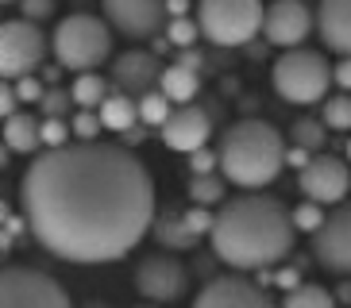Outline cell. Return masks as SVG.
<instances>
[{
	"label": "cell",
	"instance_id": "1",
	"mask_svg": "<svg viewBox=\"0 0 351 308\" xmlns=\"http://www.w3.org/2000/svg\"><path fill=\"white\" fill-rule=\"evenodd\" d=\"M23 227L47 255L104 266L132 255L155 224V181L120 143H70L43 151L20 177Z\"/></svg>",
	"mask_w": 351,
	"mask_h": 308
},
{
	"label": "cell",
	"instance_id": "2",
	"mask_svg": "<svg viewBox=\"0 0 351 308\" xmlns=\"http://www.w3.org/2000/svg\"><path fill=\"white\" fill-rule=\"evenodd\" d=\"M293 224L289 208L270 193H239L232 196L213 220L208 243L213 255L224 266L247 274V270H270L282 266L293 251Z\"/></svg>",
	"mask_w": 351,
	"mask_h": 308
},
{
	"label": "cell",
	"instance_id": "3",
	"mask_svg": "<svg viewBox=\"0 0 351 308\" xmlns=\"http://www.w3.org/2000/svg\"><path fill=\"white\" fill-rule=\"evenodd\" d=\"M220 177L239 185L243 193H263L286 166V139L267 120L228 123L217 146Z\"/></svg>",
	"mask_w": 351,
	"mask_h": 308
},
{
	"label": "cell",
	"instance_id": "4",
	"mask_svg": "<svg viewBox=\"0 0 351 308\" xmlns=\"http://www.w3.org/2000/svg\"><path fill=\"white\" fill-rule=\"evenodd\" d=\"M51 51L62 70L73 73H97L104 62L112 58V27L101 16L73 12L66 16L51 35Z\"/></svg>",
	"mask_w": 351,
	"mask_h": 308
},
{
	"label": "cell",
	"instance_id": "5",
	"mask_svg": "<svg viewBox=\"0 0 351 308\" xmlns=\"http://www.w3.org/2000/svg\"><path fill=\"white\" fill-rule=\"evenodd\" d=\"M263 12H267L263 0H197L193 20L201 27V39L224 51H236L263 31Z\"/></svg>",
	"mask_w": 351,
	"mask_h": 308
},
{
	"label": "cell",
	"instance_id": "6",
	"mask_svg": "<svg viewBox=\"0 0 351 308\" xmlns=\"http://www.w3.org/2000/svg\"><path fill=\"white\" fill-rule=\"evenodd\" d=\"M270 85L289 104H324L332 89V62L309 47L282 51V58L270 70Z\"/></svg>",
	"mask_w": 351,
	"mask_h": 308
},
{
	"label": "cell",
	"instance_id": "7",
	"mask_svg": "<svg viewBox=\"0 0 351 308\" xmlns=\"http://www.w3.org/2000/svg\"><path fill=\"white\" fill-rule=\"evenodd\" d=\"M0 308H73V300L43 270L0 266Z\"/></svg>",
	"mask_w": 351,
	"mask_h": 308
},
{
	"label": "cell",
	"instance_id": "8",
	"mask_svg": "<svg viewBox=\"0 0 351 308\" xmlns=\"http://www.w3.org/2000/svg\"><path fill=\"white\" fill-rule=\"evenodd\" d=\"M47 35L39 23L20 20H4L0 23V81H20L32 77L47 58Z\"/></svg>",
	"mask_w": 351,
	"mask_h": 308
},
{
	"label": "cell",
	"instance_id": "9",
	"mask_svg": "<svg viewBox=\"0 0 351 308\" xmlns=\"http://www.w3.org/2000/svg\"><path fill=\"white\" fill-rule=\"evenodd\" d=\"M135 293L147 300V305H174V300L186 297L189 289V270L178 255H166V251H151L135 262Z\"/></svg>",
	"mask_w": 351,
	"mask_h": 308
},
{
	"label": "cell",
	"instance_id": "10",
	"mask_svg": "<svg viewBox=\"0 0 351 308\" xmlns=\"http://www.w3.org/2000/svg\"><path fill=\"white\" fill-rule=\"evenodd\" d=\"M298 189L305 193V201H313L320 208L343 205L348 189H351V170L336 154H313L309 166L298 174Z\"/></svg>",
	"mask_w": 351,
	"mask_h": 308
},
{
	"label": "cell",
	"instance_id": "11",
	"mask_svg": "<svg viewBox=\"0 0 351 308\" xmlns=\"http://www.w3.org/2000/svg\"><path fill=\"white\" fill-rule=\"evenodd\" d=\"M104 16L112 31H120L124 39H155L166 27V0H101Z\"/></svg>",
	"mask_w": 351,
	"mask_h": 308
},
{
	"label": "cell",
	"instance_id": "12",
	"mask_svg": "<svg viewBox=\"0 0 351 308\" xmlns=\"http://www.w3.org/2000/svg\"><path fill=\"white\" fill-rule=\"evenodd\" d=\"M313 258L328 274H351V205H336V212L324 216L320 231L313 235Z\"/></svg>",
	"mask_w": 351,
	"mask_h": 308
},
{
	"label": "cell",
	"instance_id": "13",
	"mask_svg": "<svg viewBox=\"0 0 351 308\" xmlns=\"http://www.w3.org/2000/svg\"><path fill=\"white\" fill-rule=\"evenodd\" d=\"M317 23H313V12L301 4V0H270L267 12H263V39L278 51H298L305 47Z\"/></svg>",
	"mask_w": 351,
	"mask_h": 308
},
{
	"label": "cell",
	"instance_id": "14",
	"mask_svg": "<svg viewBox=\"0 0 351 308\" xmlns=\"http://www.w3.org/2000/svg\"><path fill=\"white\" fill-rule=\"evenodd\" d=\"M193 308H278L267 289L239 274H224L205 281V289L197 293Z\"/></svg>",
	"mask_w": 351,
	"mask_h": 308
},
{
	"label": "cell",
	"instance_id": "15",
	"mask_svg": "<svg viewBox=\"0 0 351 308\" xmlns=\"http://www.w3.org/2000/svg\"><path fill=\"white\" fill-rule=\"evenodd\" d=\"M158 135H162V143L170 146V151L193 154V151H201V146H208V139H213V116H208L201 104H182V108H174L170 120L158 127Z\"/></svg>",
	"mask_w": 351,
	"mask_h": 308
},
{
	"label": "cell",
	"instance_id": "16",
	"mask_svg": "<svg viewBox=\"0 0 351 308\" xmlns=\"http://www.w3.org/2000/svg\"><path fill=\"white\" fill-rule=\"evenodd\" d=\"M158 73H162V66H158L155 51H124L120 58H112V85L124 97L151 92L158 85Z\"/></svg>",
	"mask_w": 351,
	"mask_h": 308
},
{
	"label": "cell",
	"instance_id": "17",
	"mask_svg": "<svg viewBox=\"0 0 351 308\" xmlns=\"http://www.w3.org/2000/svg\"><path fill=\"white\" fill-rule=\"evenodd\" d=\"M313 23H317L320 42L332 54L351 58V0H320Z\"/></svg>",
	"mask_w": 351,
	"mask_h": 308
},
{
	"label": "cell",
	"instance_id": "18",
	"mask_svg": "<svg viewBox=\"0 0 351 308\" xmlns=\"http://www.w3.org/2000/svg\"><path fill=\"white\" fill-rule=\"evenodd\" d=\"M151 235H155V243L162 246L166 255H178V251H193L201 239L193 235L186 227V216L178 212V208H162V212H155V224H151Z\"/></svg>",
	"mask_w": 351,
	"mask_h": 308
},
{
	"label": "cell",
	"instance_id": "19",
	"mask_svg": "<svg viewBox=\"0 0 351 308\" xmlns=\"http://www.w3.org/2000/svg\"><path fill=\"white\" fill-rule=\"evenodd\" d=\"M39 116L35 112H16L0 123V143L8 146L12 154H35L39 146Z\"/></svg>",
	"mask_w": 351,
	"mask_h": 308
},
{
	"label": "cell",
	"instance_id": "20",
	"mask_svg": "<svg viewBox=\"0 0 351 308\" xmlns=\"http://www.w3.org/2000/svg\"><path fill=\"white\" fill-rule=\"evenodd\" d=\"M158 92H162L174 108L193 104L197 92H201V73L186 70V66H178V62H174V66H162V73H158Z\"/></svg>",
	"mask_w": 351,
	"mask_h": 308
},
{
	"label": "cell",
	"instance_id": "21",
	"mask_svg": "<svg viewBox=\"0 0 351 308\" xmlns=\"http://www.w3.org/2000/svg\"><path fill=\"white\" fill-rule=\"evenodd\" d=\"M97 120H101L104 131L128 135L139 123V108H135V97H124V92H108L97 108Z\"/></svg>",
	"mask_w": 351,
	"mask_h": 308
},
{
	"label": "cell",
	"instance_id": "22",
	"mask_svg": "<svg viewBox=\"0 0 351 308\" xmlns=\"http://www.w3.org/2000/svg\"><path fill=\"white\" fill-rule=\"evenodd\" d=\"M108 92H112V89H108V81H104L101 73H77L73 85H70V101L77 104L82 112H97Z\"/></svg>",
	"mask_w": 351,
	"mask_h": 308
},
{
	"label": "cell",
	"instance_id": "23",
	"mask_svg": "<svg viewBox=\"0 0 351 308\" xmlns=\"http://www.w3.org/2000/svg\"><path fill=\"white\" fill-rule=\"evenodd\" d=\"M324 143H328V127L320 120H313V116H301V120L289 123V146H301V151H324Z\"/></svg>",
	"mask_w": 351,
	"mask_h": 308
},
{
	"label": "cell",
	"instance_id": "24",
	"mask_svg": "<svg viewBox=\"0 0 351 308\" xmlns=\"http://www.w3.org/2000/svg\"><path fill=\"white\" fill-rule=\"evenodd\" d=\"M278 308H336V297H332L324 285H313V281H301L293 293L282 297Z\"/></svg>",
	"mask_w": 351,
	"mask_h": 308
},
{
	"label": "cell",
	"instance_id": "25",
	"mask_svg": "<svg viewBox=\"0 0 351 308\" xmlns=\"http://www.w3.org/2000/svg\"><path fill=\"white\" fill-rule=\"evenodd\" d=\"M320 123L328 131H351V92H332L320 104Z\"/></svg>",
	"mask_w": 351,
	"mask_h": 308
},
{
	"label": "cell",
	"instance_id": "26",
	"mask_svg": "<svg viewBox=\"0 0 351 308\" xmlns=\"http://www.w3.org/2000/svg\"><path fill=\"white\" fill-rule=\"evenodd\" d=\"M135 108H139V123H147V127H162V123L170 120V112H174V104L166 101L158 89L143 92V97L135 101Z\"/></svg>",
	"mask_w": 351,
	"mask_h": 308
},
{
	"label": "cell",
	"instance_id": "27",
	"mask_svg": "<svg viewBox=\"0 0 351 308\" xmlns=\"http://www.w3.org/2000/svg\"><path fill=\"white\" fill-rule=\"evenodd\" d=\"M189 201H193L197 208H213L224 201V181H220L217 174H208V177H193L189 181Z\"/></svg>",
	"mask_w": 351,
	"mask_h": 308
},
{
	"label": "cell",
	"instance_id": "28",
	"mask_svg": "<svg viewBox=\"0 0 351 308\" xmlns=\"http://www.w3.org/2000/svg\"><path fill=\"white\" fill-rule=\"evenodd\" d=\"M197 39H201V27H197L193 16H182V20H166V42L178 47V51H193Z\"/></svg>",
	"mask_w": 351,
	"mask_h": 308
},
{
	"label": "cell",
	"instance_id": "29",
	"mask_svg": "<svg viewBox=\"0 0 351 308\" xmlns=\"http://www.w3.org/2000/svg\"><path fill=\"white\" fill-rule=\"evenodd\" d=\"M324 208L313 205V201H301L298 208H289V224H293V231H305V235H317L320 224H324Z\"/></svg>",
	"mask_w": 351,
	"mask_h": 308
},
{
	"label": "cell",
	"instance_id": "30",
	"mask_svg": "<svg viewBox=\"0 0 351 308\" xmlns=\"http://www.w3.org/2000/svg\"><path fill=\"white\" fill-rule=\"evenodd\" d=\"M70 123L66 120H43L39 123V146L43 151H62V146H70Z\"/></svg>",
	"mask_w": 351,
	"mask_h": 308
},
{
	"label": "cell",
	"instance_id": "31",
	"mask_svg": "<svg viewBox=\"0 0 351 308\" xmlns=\"http://www.w3.org/2000/svg\"><path fill=\"white\" fill-rule=\"evenodd\" d=\"M70 108H73L70 89H47V92H43V101H39L43 120H66V112H70Z\"/></svg>",
	"mask_w": 351,
	"mask_h": 308
},
{
	"label": "cell",
	"instance_id": "32",
	"mask_svg": "<svg viewBox=\"0 0 351 308\" xmlns=\"http://www.w3.org/2000/svg\"><path fill=\"white\" fill-rule=\"evenodd\" d=\"M104 127H101V120H97V112H73V120H70V135L77 139V143H97V135H101Z\"/></svg>",
	"mask_w": 351,
	"mask_h": 308
},
{
	"label": "cell",
	"instance_id": "33",
	"mask_svg": "<svg viewBox=\"0 0 351 308\" xmlns=\"http://www.w3.org/2000/svg\"><path fill=\"white\" fill-rule=\"evenodd\" d=\"M220 170V158L217 151H208V146H201V151L189 154V174L193 177H208V174H217Z\"/></svg>",
	"mask_w": 351,
	"mask_h": 308
},
{
	"label": "cell",
	"instance_id": "34",
	"mask_svg": "<svg viewBox=\"0 0 351 308\" xmlns=\"http://www.w3.org/2000/svg\"><path fill=\"white\" fill-rule=\"evenodd\" d=\"M182 216H186V227L193 231L197 239L208 235V231H213V220H217V212H208V208H197V205H189Z\"/></svg>",
	"mask_w": 351,
	"mask_h": 308
},
{
	"label": "cell",
	"instance_id": "35",
	"mask_svg": "<svg viewBox=\"0 0 351 308\" xmlns=\"http://www.w3.org/2000/svg\"><path fill=\"white\" fill-rule=\"evenodd\" d=\"M12 89H16V101L20 104H39L43 101V92H47V85L39 81V77H20V81H12Z\"/></svg>",
	"mask_w": 351,
	"mask_h": 308
},
{
	"label": "cell",
	"instance_id": "36",
	"mask_svg": "<svg viewBox=\"0 0 351 308\" xmlns=\"http://www.w3.org/2000/svg\"><path fill=\"white\" fill-rule=\"evenodd\" d=\"M20 12L27 23H43L54 16V0H20Z\"/></svg>",
	"mask_w": 351,
	"mask_h": 308
},
{
	"label": "cell",
	"instance_id": "37",
	"mask_svg": "<svg viewBox=\"0 0 351 308\" xmlns=\"http://www.w3.org/2000/svg\"><path fill=\"white\" fill-rule=\"evenodd\" d=\"M20 112V101H16V89L12 81H0V120H8V116Z\"/></svg>",
	"mask_w": 351,
	"mask_h": 308
},
{
	"label": "cell",
	"instance_id": "38",
	"mask_svg": "<svg viewBox=\"0 0 351 308\" xmlns=\"http://www.w3.org/2000/svg\"><path fill=\"white\" fill-rule=\"evenodd\" d=\"M332 85H340V92H351V58H340L332 66Z\"/></svg>",
	"mask_w": 351,
	"mask_h": 308
},
{
	"label": "cell",
	"instance_id": "39",
	"mask_svg": "<svg viewBox=\"0 0 351 308\" xmlns=\"http://www.w3.org/2000/svg\"><path fill=\"white\" fill-rule=\"evenodd\" d=\"M309 158H313L309 151H301V146H286V166H293L298 174L305 170V166H309Z\"/></svg>",
	"mask_w": 351,
	"mask_h": 308
},
{
	"label": "cell",
	"instance_id": "40",
	"mask_svg": "<svg viewBox=\"0 0 351 308\" xmlns=\"http://www.w3.org/2000/svg\"><path fill=\"white\" fill-rule=\"evenodd\" d=\"M189 16V0H166V20H182Z\"/></svg>",
	"mask_w": 351,
	"mask_h": 308
},
{
	"label": "cell",
	"instance_id": "41",
	"mask_svg": "<svg viewBox=\"0 0 351 308\" xmlns=\"http://www.w3.org/2000/svg\"><path fill=\"white\" fill-rule=\"evenodd\" d=\"M178 66H186V70H197V73H201V54H197V51H182Z\"/></svg>",
	"mask_w": 351,
	"mask_h": 308
},
{
	"label": "cell",
	"instance_id": "42",
	"mask_svg": "<svg viewBox=\"0 0 351 308\" xmlns=\"http://www.w3.org/2000/svg\"><path fill=\"white\" fill-rule=\"evenodd\" d=\"M8 162H12V151L4 143H0V170H8Z\"/></svg>",
	"mask_w": 351,
	"mask_h": 308
},
{
	"label": "cell",
	"instance_id": "43",
	"mask_svg": "<svg viewBox=\"0 0 351 308\" xmlns=\"http://www.w3.org/2000/svg\"><path fill=\"white\" fill-rule=\"evenodd\" d=\"M8 246H12V231L8 227H0V251H8Z\"/></svg>",
	"mask_w": 351,
	"mask_h": 308
},
{
	"label": "cell",
	"instance_id": "44",
	"mask_svg": "<svg viewBox=\"0 0 351 308\" xmlns=\"http://www.w3.org/2000/svg\"><path fill=\"white\" fill-rule=\"evenodd\" d=\"M8 220H12V208H8V205H4V201H0V227L8 224Z\"/></svg>",
	"mask_w": 351,
	"mask_h": 308
},
{
	"label": "cell",
	"instance_id": "45",
	"mask_svg": "<svg viewBox=\"0 0 351 308\" xmlns=\"http://www.w3.org/2000/svg\"><path fill=\"white\" fill-rule=\"evenodd\" d=\"M77 308H112V305H108V300H97V297H93V300H85V305H77Z\"/></svg>",
	"mask_w": 351,
	"mask_h": 308
},
{
	"label": "cell",
	"instance_id": "46",
	"mask_svg": "<svg viewBox=\"0 0 351 308\" xmlns=\"http://www.w3.org/2000/svg\"><path fill=\"white\" fill-rule=\"evenodd\" d=\"M340 297H343V300H351V285H343V289H340Z\"/></svg>",
	"mask_w": 351,
	"mask_h": 308
},
{
	"label": "cell",
	"instance_id": "47",
	"mask_svg": "<svg viewBox=\"0 0 351 308\" xmlns=\"http://www.w3.org/2000/svg\"><path fill=\"white\" fill-rule=\"evenodd\" d=\"M343 154H348V158H343V162L351 166V139H348V146H343Z\"/></svg>",
	"mask_w": 351,
	"mask_h": 308
},
{
	"label": "cell",
	"instance_id": "48",
	"mask_svg": "<svg viewBox=\"0 0 351 308\" xmlns=\"http://www.w3.org/2000/svg\"><path fill=\"white\" fill-rule=\"evenodd\" d=\"M135 308H158V305H147V300H143V305H135Z\"/></svg>",
	"mask_w": 351,
	"mask_h": 308
},
{
	"label": "cell",
	"instance_id": "49",
	"mask_svg": "<svg viewBox=\"0 0 351 308\" xmlns=\"http://www.w3.org/2000/svg\"><path fill=\"white\" fill-rule=\"evenodd\" d=\"M0 4H12V0H0Z\"/></svg>",
	"mask_w": 351,
	"mask_h": 308
}]
</instances>
